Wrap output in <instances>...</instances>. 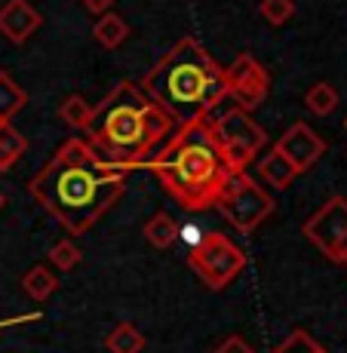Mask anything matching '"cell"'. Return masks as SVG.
Instances as JSON below:
<instances>
[{
	"label": "cell",
	"mask_w": 347,
	"mask_h": 353,
	"mask_svg": "<svg viewBox=\"0 0 347 353\" xmlns=\"http://www.w3.org/2000/svg\"><path fill=\"white\" fill-rule=\"evenodd\" d=\"M3 126H6V123H3V120H0V129H3Z\"/></svg>",
	"instance_id": "30"
},
{
	"label": "cell",
	"mask_w": 347,
	"mask_h": 353,
	"mask_svg": "<svg viewBox=\"0 0 347 353\" xmlns=\"http://www.w3.org/2000/svg\"><path fill=\"white\" fill-rule=\"evenodd\" d=\"M59 117H62L65 126L77 129V132H86L90 123H92V105L83 96H77V92H74V96L62 99V105H59Z\"/></svg>",
	"instance_id": "17"
},
{
	"label": "cell",
	"mask_w": 347,
	"mask_h": 353,
	"mask_svg": "<svg viewBox=\"0 0 347 353\" xmlns=\"http://www.w3.org/2000/svg\"><path fill=\"white\" fill-rule=\"evenodd\" d=\"M344 132H347V117H344Z\"/></svg>",
	"instance_id": "29"
},
{
	"label": "cell",
	"mask_w": 347,
	"mask_h": 353,
	"mask_svg": "<svg viewBox=\"0 0 347 353\" xmlns=\"http://www.w3.org/2000/svg\"><path fill=\"white\" fill-rule=\"evenodd\" d=\"M215 353H255V350L249 347L240 335H230V338H224L219 347H215Z\"/></svg>",
	"instance_id": "24"
},
{
	"label": "cell",
	"mask_w": 347,
	"mask_h": 353,
	"mask_svg": "<svg viewBox=\"0 0 347 353\" xmlns=\"http://www.w3.org/2000/svg\"><path fill=\"white\" fill-rule=\"evenodd\" d=\"M215 209L224 215L228 225H234L240 234L249 236L252 230H258L274 215L277 203L255 179H249L246 172H237V175H230L228 185L221 188L219 200H215Z\"/></svg>",
	"instance_id": "6"
},
{
	"label": "cell",
	"mask_w": 347,
	"mask_h": 353,
	"mask_svg": "<svg viewBox=\"0 0 347 353\" xmlns=\"http://www.w3.org/2000/svg\"><path fill=\"white\" fill-rule=\"evenodd\" d=\"M224 90L243 111H255L270 92V77L264 65L249 52H240L228 68H224Z\"/></svg>",
	"instance_id": "9"
},
{
	"label": "cell",
	"mask_w": 347,
	"mask_h": 353,
	"mask_svg": "<svg viewBox=\"0 0 347 353\" xmlns=\"http://www.w3.org/2000/svg\"><path fill=\"white\" fill-rule=\"evenodd\" d=\"M126 191V172L95 157L86 139H68L28 181V194L71 236H83Z\"/></svg>",
	"instance_id": "1"
},
{
	"label": "cell",
	"mask_w": 347,
	"mask_h": 353,
	"mask_svg": "<svg viewBox=\"0 0 347 353\" xmlns=\"http://www.w3.org/2000/svg\"><path fill=\"white\" fill-rule=\"evenodd\" d=\"M105 347L111 353H141V347H145V335L139 332V325L117 323L111 332H108Z\"/></svg>",
	"instance_id": "16"
},
{
	"label": "cell",
	"mask_w": 347,
	"mask_h": 353,
	"mask_svg": "<svg viewBox=\"0 0 347 353\" xmlns=\"http://www.w3.org/2000/svg\"><path fill=\"white\" fill-rule=\"evenodd\" d=\"M188 264H190V270L206 283V289L221 292L224 286H230V283L243 274V268H246V255H243V249L234 246L224 234L212 230V234H206L194 246Z\"/></svg>",
	"instance_id": "7"
},
{
	"label": "cell",
	"mask_w": 347,
	"mask_h": 353,
	"mask_svg": "<svg viewBox=\"0 0 347 353\" xmlns=\"http://www.w3.org/2000/svg\"><path fill=\"white\" fill-rule=\"evenodd\" d=\"M43 25L40 10L28 0H6L0 6V34H3L10 43L22 46L28 37L37 34V28Z\"/></svg>",
	"instance_id": "11"
},
{
	"label": "cell",
	"mask_w": 347,
	"mask_h": 353,
	"mask_svg": "<svg viewBox=\"0 0 347 353\" xmlns=\"http://www.w3.org/2000/svg\"><path fill=\"white\" fill-rule=\"evenodd\" d=\"M50 261L56 270H74L80 261H83V252L77 249L74 240H59L56 246L50 249Z\"/></svg>",
	"instance_id": "22"
},
{
	"label": "cell",
	"mask_w": 347,
	"mask_h": 353,
	"mask_svg": "<svg viewBox=\"0 0 347 353\" xmlns=\"http://www.w3.org/2000/svg\"><path fill=\"white\" fill-rule=\"evenodd\" d=\"M80 3H83L92 16H105V12H111V6L117 3V0H80Z\"/></svg>",
	"instance_id": "25"
},
{
	"label": "cell",
	"mask_w": 347,
	"mask_h": 353,
	"mask_svg": "<svg viewBox=\"0 0 347 353\" xmlns=\"http://www.w3.org/2000/svg\"><path fill=\"white\" fill-rule=\"evenodd\" d=\"M139 86L175 126L209 120L228 96L224 68L194 37H181L160 56Z\"/></svg>",
	"instance_id": "4"
},
{
	"label": "cell",
	"mask_w": 347,
	"mask_h": 353,
	"mask_svg": "<svg viewBox=\"0 0 347 353\" xmlns=\"http://www.w3.org/2000/svg\"><path fill=\"white\" fill-rule=\"evenodd\" d=\"M3 206H6V194L0 191V212H3Z\"/></svg>",
	"instance_id": "27"
},
{
	"label": "cell",
	"mask_w": 347,
	"mask_h": 353,
	"mask_svg": "<svg viewBox=\"0 0 347 353\" xmlns=\"http://www.w3.org/2000/svg\"><path fill=\"white\" fill-rule=\"evenodd\" d=\"M274 353H329V350L319 347V344L314 341V335H310L308 329H292L289 338H286V341H283Z\"/></svg>",
	"instance_id": "23"
},
{
	"label": "cell",
	"mask_w": 347,
	"mask_h": 353,
	"mask_svg": "<svg viewBox=\"0 0 347 353\" xmlns=\"http://www.w3.org/2000/svg\"><path fill=\"white\" fill-rule=\"evenodd\" d=\"M34 320H40V314L34 310V314L28 316H12V320H0V335H3L6 329H12V325H22V323H34Z\"/></svg>",
	"instance_id": "26"
},
{
	"label": "cell",
	"mask_w": 347,
	"mask_h": 353,
	"mask_svg": "<svg viewBox=\"0 0 347 353\" xmlns=\"http://www.w3.org/2000/svg\"><path fill=\"white\" fill-rule=\"evenodd\" d=\"M141 169H151L163 191L188 212L212 209L230 179V169L219 151L209 120L175 126L172 135L148 157Z\"/></svg>",
	"instance_id": "3"
},
{
	"label": "cell",
	"mask_w": 347,
	"mask_h": 353,
	"mask_svg": "<svg viewBox=\"0 0 347 353\" xmlns=\"http://www.w3.org/2000/svg\"><path fill=\"white\" fill-rule=\"evenodd\" d=\"M301 230L329 261L338 264L341 255L347 252V200L344 196H329V200L304 221Z\"/></svg>",
	"instance_id": "8"
},
{
	"label": "cell",
	"mask_w": 347,
	"mask_h": 353,
	"mask_svg": "<svg viewBox=\"0 0 347 353\" xmlns=\"http://www.w3.org/2000/svg\"><path fill=\"white\" fill-rule=\"evenodd\" d=\"M25 105H28V92L12 80L10 71H0V120L10 123V117H16Z\"/></svg>",
	"instance_id": "15"
},
{
	"label": "cell",
	"mask_w": 347,
	"mask_h": 353,
	"mask_svg": "<svg viewBox=\"0 0 347 353\" xmlns=\"http://www.w3.org/2000/svg\"><path fill=\"white\" fill-rule=\"evenodd\" d=\"M25 151H28V139H25L16 126L6 123L3 129H0V172H6V169L16 166Z\"/></svg>",
	"instance_id": "18"
},
{
	"label": "cell",
	"mask_w": 347,
	"mask_h": 353,
	"mask_svg": "<svg viewBox=\"0 0 347 353\" xmlns=\"http://www.w3.org/2000/svg\"><path fill=\"white\" fill-rule=\"evenodd\" d=\"M92 37H95V43L105 46V50H120L129 40V25L120 12H105V16H99V22H95Z\"/></svg>",
	"instance_id": "13"
},
{
	"label": "cell",
	"mask_w": 347,
	"mask_h": 353,
	"mask_svg": "<svg viewBox=\"0 0 347 353\" xmlns=\"http://www.w3.org/2000/svg\"><path fill=\"white\" fill-rule=\"evenodd\" d=\"M304 105H308L310 114H317V117H329L332 111L338 108V90L332 83H314L308 90V96H304Z\"/></svg>",
	"instance_id": "20"
},
{
	"label": "cell",
	"mask_w": 347,
	"mask_h": 353,
	"mask_svg": "<svg viewBox=\"0 0 347 353\" xmlns=\"http://www.w3.org/2000/svg\"><path fill=\"white\" fill-rule=\"evenodd\" d=\"M175 123L141 92V86L120 80L108 99L92 105V123L83 132L95 157L114 172H132L172 135Z\"/></svg>",
	"instance_id": "2"
},
{
	"label": "cell",
	"mask_w": 347,
	"mask_h": 353,
	"mask_svg": "<svg viewBox=\"0 0 347 353\" xmlns=\"http://www.w3.org/2000/svg\"><path fill=\"white\" fill-rule=\"evenodd\" d=\"M258 175H261V181H268L274 191H283V188H289L292 181L298 179V169L274 148V151H268L258 160Z\"/></svg>",
	"instance_id": "12"
},
{
	"label": "cell",
	"mask_w": 347,
	"mask_h": 353,
	"mask_svg": "<svg viewBox=\"0 0 347 353\" xmlns=\"http://www.w3.org/2000/svg\"><path fill=\"white\" fill-rule=\"evenodd\" d=\"M258 12H261V19L268 25L283 28V25L295 16V0H261V3H258Z\"/></svg>",
	"instance_id": "21"
},
{
	"label": "cell",
	"mask_w": 347,
	"mask_h": 353,
	"mask_svg": "<svg viewBox=\"0 0 347 353\" xmlns=\"http://www.w3.org/2000/svg\"><path fill=\"white\" fill-rule=\"evenodd\" d=\"M209 126H212V135L219 141V151L228 163L230 175L246 172L249 163H255L258 151L268 145V132L243 108H228L224 114H215V117H209Z\"/></svg>",
	"instance_id": "5"
},
{
	"label": "cell",
	"mask_w": 347,
	"mask_h": 353,
	"mask_svg": "<svg viewBox=\"0 0 347 353\" xmlns=\"http://www.w3.org/2000/svg\"><path fill=\"white\" fill-rule=\"evenodd\" d=\"M277 151L283 154L286 160L292 163V166L298 169V175L308 172V169H314L319 160H323L326 154V139H319V135L310 129L308 123H292L286 132L277 139Z\"/></svg>",
	"instance_id": "10"
},
{
	"label": "cell",
	"mask_w": 347,
	"mask_h": 353,
	"mask_svg": "<svg viewBox=\"0 0 347 353\" xmlns=\"http://www.w3.org/2000/svg\"><path fill=\"white\" fill-rule=\"evenodd\" d=\"M338 264H341V268H347V252L341 255V261H338Z\"/></svg>",
	"instance_id": "28"
},
{
	"label": "cell",
	"mask_w": 347,
	"mask_h": 353,
	"mask_svg": "<svg viewBox=\"0 0 347 353\" xmlns=\"http://www.w3.org/2000/svg\"><path fill=\"white\" fill-rule=\"evenodd\" d=\"M141 234H145V240L151 243L154 249H169L179 240V225H175L166 212H157V215H151V221L145 225Z\"/></svg>",
	"instance_id": "19"
},
{
	"label": "cell",
	"mask_w": 347,
	"mask_h": 353,
	"mask_svg": "<svg viewBox=\"0 0 347 353\" xmlns=\"http://www.w3.org/2000/svg\"><path fill=\"white\" fill-rule=\"evenodd\" d=\"M22 289H25V295L28 298H34V301H46V298L56 295L59 280H56V274H52L46 264H34L28 274L22 276Z\"/></svg>",
	"instance_id": "14"
}]
</instances>
